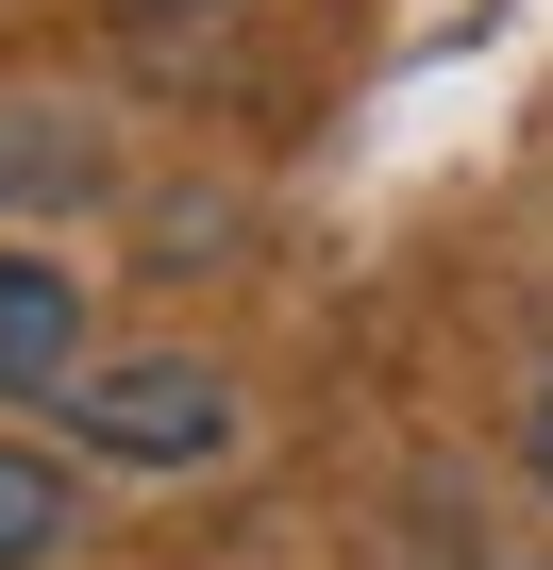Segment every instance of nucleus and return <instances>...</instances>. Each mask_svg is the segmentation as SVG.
<instances>
[{
    "instance_id": "obj_3",
    "label": "nucleus",
    "mask_w": 553,
    "mask_h": 570,
    "mask_svg": "<svg viewBox=\"0 0 553 570\" xmlns=\"http://www.w3.org/2000/svg\"><path fill=\"white\" fill-rule=\"evenodd\" d=\"M85 537V503H68V470L51 453H0V570H51Z\"/></svg>"
},
{
    "instance_id": "obj_2",
    "label": "nucleus",
    "mask_w": 553,
    "mask_h": 570,
    "mask_svg": "<svg viewBox=\"0 0 553 570\" xmlns=\"http://www.w3.org/2000/svg\"><path fill=\"white\" fill-rule=\"evenodd\" d=\"M85 386V268L68 252H0V403Z\"/></svg>"
},
{
    "instance_id": "obj_1",
    "label": "nucleus",
    "mask_w": 553,
    "mask_h": 570,
    "mask_svg": "<svg viewBox=\"0 0 553 570\" xmlns=\"http://www.w3.org/2000/svg\"><path fill=\"white\" fill-rule=\"evenodd\" d=\"M68 436L118 453V470H201V453H235V386L201 353H118V370L68 386Z\"/></svg>"
},
{
    "instance_id": "obj_5",
    "label": "nucleus",
    "mask_w": 553,
    "mask_h": 570,
    "mask_svg": "<svg viewBox=\"0 0 553 570\" xmlns=\"http://www.w3.org/2000/svg\"><path fill=\"white\" fill-rule=\"evenodd\" d=\"M168 18H185V0H168Z\"/></svg>"
},
{
    "instance_id": "obj_4",
    "label": "nucleus",
    "mask_w": 553,
    "mask_h": 570,
    "mask_svg": "<svg viewBox=\"0 0 553 570\" xmlns=\"http://www.w3.org/2000/svg\"><path fill=\"white\" fill-rule=\"evenodd\" d=\"M520 470H536V487H553V386H536V403H520Z\"/></svg>"
}]
</instances>
